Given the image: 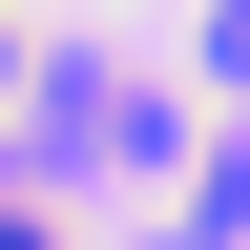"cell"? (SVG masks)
<instances>
[{"instance_id":"cell-2","label":"cell","mask_w":250,"mask_h":250,"mask_svg":"<svg viewBox=\"0 0 250 250\" xmlns=\"http://www.w3.org/2000/svg\"><path fill=\"white\" fill-rule=\"evenodd\" d=\"M0 83H21V21H0Z\"/></svg>"},{"instance_id":"cell-1","label":"cell","mask_w":250,"mask_h":250,"mask_svg":"<svg viewBox=\"0 0 250 250\" xmlns=\"http://www.w3.org/2000/svg\"><path fill=\"white\" fill-rule=\"evenodd\" d=\"M0 250H42V208H0Z\"/></svg>"}]
</instances>
